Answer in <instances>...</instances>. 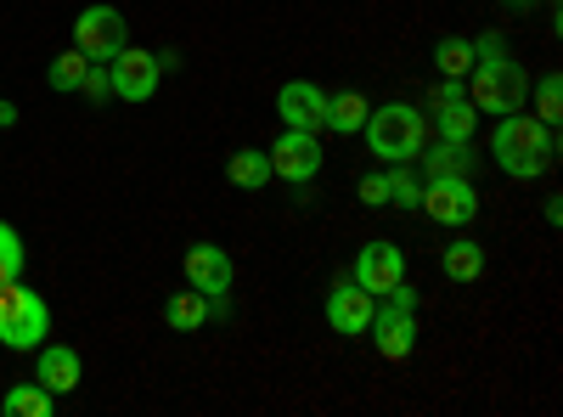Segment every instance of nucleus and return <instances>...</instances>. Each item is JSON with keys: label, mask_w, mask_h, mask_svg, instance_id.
I'll use <instances>...</instances> for the list:
<instances>
[{"label": "nucleus", "mask_w": 563, "mask_h": 417, "mask_svg": "<svg viewBox=\"0 0 563 417\" xmlns=\"http://www.w3.org/2000/svg\"><path fill=\"white\" fill-rule=\"evenodd\" d=\"M490 158L501 175L512 180H541L552 164H558V130L541 124L536 113H501L496 119V135H490Z\"/></svg>", "instance_id": "obj_1"}, {"label": "nucleus", "mask_w": 563, "mask_h": 417, "mask_svg": "<svg viewBox=\"0 0 563 417\" xmlns=\"http://www.w3.org/2000/svg\"><path fill=\"white\" fill-rule=\"evenodd\" d=\"M361 135H366L372 158L411 164V158L422 153V142H429V119H422V108H411V102H384V108L366 113Z\"/></svg>", "instance_id": "obj_2"}, {"label": "nucleus", "mask_w": 563, "mask_h": 417, "mask_svg": "<svg viewBox=\"0 0 563 417\" xmlns=\"http://www.w3.org/2000/svg\"><path fill=\"white\" fill-rule=\"evenodd\" d=\"M467 102H474L479 113H490V119L519 113V108L530 102V68L512 63V57H501V63H474V68H467Z\"/></svg>", "instance_id": "obj_3"}, {"label": "nucleus", "mask_w": 563, "mask_h": 417, "mask_svg": "<svg viewBox=\"0 0 563 417\" xmlns=\"http://www.w3.org/2000/svg\"><path fill=\"white\" fill-rule=\"evenodd\" d=\"M45 333H52V310H45V299L34 288H23V276L0 288V344L7 350H40Z\"/></svg>", "instance_id": "obj_4"}, {"label": "nucleus", "mask_w": 563, "mask_h": 417, "mask_svg": "<svg viewBox=\"0 0 563 417\" xmlns=\"http://www.w3.org/2000/svg\"><path fill=\"white\" fill-rule=\"evenodd\" d=\"M422 215L434 226H474L479 220V193H474V175H429L422 180Z\"/></svg>", "instance_id": "obj_5"}, {"label": "nucleus", "mask_w": 563, "mask_h": 417, "mask_svg": "<svg viewBox=\"0 0 563 417\" xmlns=\"http://www.w3.org/2000/svg\"><path fill=\"white\" fill-rule=\"evenodd\" d=\"M130 45V29H124V12L97 0V7H85L74 18V52H85L90 63H113L119 52Z\"/></svg>", "instance_id": "obj_6"}, {"label": "nucleus", "mask_w": 563, "mask_h": 417, "mask_svg": "<svg viewBox=\"0 0 563 417\" xmlns=\"http://www.w3.org/2000/svg\"><path fill=\"white\" fill-rule=\"evenodd\" d=\"M265 158H271V175L288 180L294 193H305L310 180L321 175V164H327V153H321V142H316L310 130H282L276 142L265 147Z\"/></svg>", "instance_id": "obj_7"}, {"label": "nucleus", "mask_w": 563, "mask_h": 417, "mask_svg": "<svg viewBox=\"0 0 563 417\" xmlns=\"http://www.w3.org/2000/svg\"><path fill=\"white\" fill-rule=\"evenodd\" d=\"M180 271H186V288L209 294L214 316H225V294H231V283H238V260H231L220 243H192L186 260H180Z\"/></svg>", "instance_id": "obj_8"}, {"label": "nucleus", "mask_w": 563, "mask_h": 417, "mask_svg": "<svg viewBox=\"0 0 563 417\" xmlns=\"http://www.w3.org/2000/svg\"><path fill=\"white\" fill-rule=\"evenodd\" d=\"M366 339L378 344L384 361H411V350H417V310L400 305V299H378V305H372Z\"/></svg>", "instance_id": "obj_9"}, {"label": "nucleus", "mask_w": 563, "mask_h": 417, "mask_svg": "<svg viewBox=\"0 0 563 417\" xmlns=\"http://www.w3.org/2000/svg\"><path fill=\"white\" fill-rule=\"evenodd\" d=\"M108 79H113V97H124V102H153V90H158V79H164V63H158V52L124 45V52L108 63Z\"/></svg>", "instance_id": "obj_10"}, {"label": "nucleus", "mask_w": 563, "mask_h": 417, "mask_svg": "<svg viewBox=\"0 0 563 417\" xmlns=\"http://www.w3.org/2000/svg\"><path fill=\"white\" fill-rule=\"evenodd\" d=\"M372 299L355 276H339L333 288H327V328L333 333H344V339H366V328H372Z\"/></svg>", "instance_id": "obj_11"}, {"label": "nucleus", "mask_w": 563, "mask_h": 417, "mask_svg": "<svg viewBox=\"0 0 563 417\" xmlns=\"http://www.w3.org/2000/svg\"><path fill=\"white\" fill-rule=\"evenodd\" d=\"M276 113H282V130L321 135L327 130V90L316 79H288V85L276 90Z\"/></svg>", "instance_id": "obj_12"}, {"label": "nucleus", "mask_w": 563, "mask_h": 417, "mask_svg": "<svg viewBox=\"0 0 563 417\" xmlns=\"http://www.w3.org/2000/svg\"><path fill=\"white\" fill-rule=\"evenodd\" d=\"M355 283L372 294V299H384L395 283H406V254L384 238V243H366L361 254H355Z\"/></svg>", "instance_id": "obj_13"}, {"label": "nucleus", "mask_w": 563, "mask_h": 417, "mask_svg": "<svg viewBox=\"0 0 563 417\" xmlns=\"http://www.w3.org/2000/svg\"><path fill=\"white\" fill-rule=\"evenodd\" d=\"M79 378H85V366H79V350H74V344H40L34 384H45L52 395H74Z\"/></svg>", "instance_id": "obj_14"}, {"label": "nucleus", "mask_w": 563, "mask_h": 417, "mask_svg": "<svg viewBox=\"0 0 563 417\" xmlns=\"http://www.w3.org/2000/svg\"><path fill=\"white\" fill-rule=\"evenodd\" d=\"M417 158H422V169H429V175H474V164H479L474 142H445V135L422 142Z\"/></svg>", "instance_id": "obj_15"}, {"label": "nucleus", "mask_w": 563, "mask_h": 417, "mask_svg": "<svg viewBox=\"0 0 563 417\" xmlns=\"http://www.w3.org/2000/svg\"><path fill=\"white\" fill-rule=\"evenodd\" d=\"M164 321H169L175 333H198V328H209V321H214V299L198 294V288H180V294L164 299Z\"/></svg>", "instance_id": "obj_16"}, {"label": "nucleus", "mask_w": 563, "mask_h": 417, "mask_svg": "<svg viewBox=\"0 0 563 417\" xmlns=\"http://www.w3.org/2000/svg\"><path fill=\"white\" fill-rule=\"evenodd\" d=\"M434 108V124L445 142H474V130H479V108L467 102V97H445V102H429Z\"/></svg>", "instance_id": "obj_17"}, {"label": "nucleus", "mask_w": 563, "mask_h": 417, "mask_svg": "<svg viewBox=\"0 0 563 417\" xmlns=\"http://www.w3.org/2000/svg\"><path fill=\"white\" fill-rule=\"evenodd\" d=\"M440 271L451 276V283H479V276H485V243H474V238H456V243H445Z\"/></svg>", "instance_id": "obj_18"}, {"label": "nucleus", "mask_w": 563, "mask_h": 417, "mask_svg": "<svg viewBox=\"0 0 563 417\" xmlns=\"http://www.w3.org/2000/svg\"><path fill=\"white\" fill-rule=\"evenodd\" d=\"M0 411L7 417H57V395L45 384H12L0 395Z\"/></svg>", "instance_id": "obj_19"}, {"label": "nucleus", "mask_w": 563, "mask_h": 417, "mask_svg": "<svg viewBox=\"0 0 563 417\" xmlns=\"http://www.w3.org/2000/svg\"><path fill=\"white\" fill-rule=\"evenodd\" d=\"M372 102L361 97V90H339V97H327V130H339V135H361Z\"/></svg>", "instance_id": "obj_20"}, {"label": "nucleus", "mask_w": 563, "mask_h": 417, "mask_svg": "<svg viewBox=\"0 0 563 417\" xmlns=\"http://www.w3.org/2000/svg\"><path fill=\"white\" fill-rule=\"evenodd\" d=\"M225 180H231V187H243V193H260L265 180H271V158H265L260 147L231 153V158H225Z\"/></svg>", "instance_id": "obj_21"}, {"label": "nucleus", "mask_w": 563, "mask_h": 417, "mask_svg": "<svg viewBox=\"0 0 563 417\" xmlns=\"http://www.w3.org/2000/svg\"><path fill=\"white\" fill-rule=\"evenodd\" d=\"M434 68H440L445 79H467V68H474V40L440 34V45H434Z\"/></svg>", "instance_id": "obj_22"}, {"label": "nucleus", "mask_w": 563, "mask_h": 417, "mask_svg": "<svg viewBox=\"0 0 563 417\" xmlns=\"http://www.w3.org/2000/svg\"><path fill=\"white\" fill-rule=\"evenodd\" d=\"M23 271H29V249H23V238H18V226L0 220V288L18 283Z\"/></svg>", "instance_id": "obj_23"}, {"label": "nucleus", "mask_w": 563, "mask_h": 417, "mask_svg": "<svg viewBox=\"0 0 563 417\" xmlns=\"http://www.w3.org/2000/svg\"><path fill=\"white\" fill-rule=\"evenodd\" d=\"M536 119L552 124V130H558V119H563V74H558V68H547V74L536 79Z\"/></svg>", "instance_id": "obj_24"}, {"label": "nucleus", "mask_w": 563, "mask_h": 417, "mask_svg": "<svg viewBox=\"0 0 563 417\" xmlns=\"http://www.w3.org/2000/svg\"><path fill=\"white\" fill-rule=\"evenodd\" d=\"M85 68H90L85 52H63V57H52V68H45V85H52V90H79Z\"/></svg>", "instance_id": "obj_25"}, {"label": "nucleus", "mask_w": 563, "mask_h": 417, "mask_svg": "<svg viewBox=\"0 0 563 417\" xmlns=\"http://www.w3.org/2000/svg\"><path fill=\"white\" fill-rule=\"evenodd\" d=\"M384 180H389V204H395V209H417V204H422V180H417L406 164H395Z\"/></svg>", "instance_id": "obj_26"}, {"label": "nucleus", "mask_w": 563, "mask_h": 417, "mask_svg": "<svg viewBox=\"0 0 563 417\" xmlns=\"http://www.w3.org/2000/svg\"><path fill=\"white\" fill-rule=\"evenodd\" d=\"M79 97H85V102H97V108H102V102H113L108 63H90V68H85V79H79Z\"/></svg>", "instance_id": "obj_27"}, {"label": "nucleus", "mask_w": 563, "mask_h": 417, "mask_svg": "<svg viewBox=\"0 0 563 417\" xmlns=\"http://www.w3.org/2000/svg\"><path fill=\"white\" fill-rule=\"evenodd\" d=\"M355 193H361L366 209H384V204H389V180H384V169H378V175H361V187H355Z\"/></svg>", "instance_id": "obj_28"}, {"label": "nucleus", "mask_w": 563, "mask_h": 417, "mask_svg": "<svg viewBox=\"0 0 563 417\" xmlns=\"http://www.w3.org/2000/svg\"><path fill=\"white\" fill-rule=\"evenodd\" d=\"M501 57H512V52H507V40H501L496 29H485V34L474 40V63H501Z\"/></svg>", "instance_id": "obj_29"}, {"label": "nucleus", "mask_w": 563, "mask_h": 417, "mask_svg": "<svg viewBox=\"0 0 563 417\" xmlns=\"http://www.w3.org/2000/svg\"><path fill=\"white\" fill-rule=\"evenodd\" d=\"M12 124H18V102L0 97V130H12Z\"/></svg>", "instance_id": "obj_30"}, {"label": "nucleus", "mask_w": 563, "mask_h": 417, "mask_svg": "<svg viewBox=\"0 0 563 417\" xmlns=\"http://www.w3.org/2000/svg\"><path fill=\"white\" fill-rule=\"evenodd\" d=\"M501 7H536V0H501Z\"/></svg>", "instance_id": "obj_31"}]
</instances>
